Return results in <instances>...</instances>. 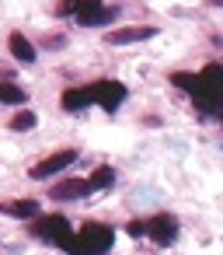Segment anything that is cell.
<instances>
[{"mask_svg":"<svg viewBox=\"0 0 223 255\" xmlns=\"http://www.w3.org/2000/svg\"><path fill=\"white\" fill-rule=\"evenodd\" d=\"M91 102H94V88H67V91H63V98H60V105H63L67 112L87 109Z\"/></svg>","mask_w":223,"mask_h":255,"instance_id":"52a82bcc","label":"cell"},{"mask_svg":"<svg viewBox=\"0 0 223 255\" xmlns=\"http://www.w3.org/2000/svg\"><path fill=\"white\" fill-rule=\"evenodd\" d=\"M32 126H35V112H28V109L11 119V129H14V133H25V129H32Z\"/></svg>","mask_w":223,"mask_h":255,"instance_id":"9a60e30c","label":"cell"},{"mask_svg":"<svg viewBox=\"0 0 223 255\" xmlns=\"http://www.w3.org/2000/svg\"><path fill=\"white\" fill-rule=\"evenodd\" d=\"M112 241H115L112 227H105V224H84L63 248H67L70 255H105V252L112 248Z\"/></svg>","mask_w":223,"mask_h":255,"instance_id":"6da1fadb","label":"cell"},{"mask_svg":"<svg viewBox=\"0 0 223 255\" xmlns=\"http://www.w3.org/2000/svg\"><path fill=\"white\" fill-rule=\"evenodd\" d=\"M112 18H115V11H112V7H101V4L91 7V11H84V14H77L80 25H108Z\"/></svg>","mask_w":223,"mask_h":255,"instance_id":"8fae6325","label":"cell"},{"mask_svg":"<svg viewBox=\"0 0 223 255\" xmlns=\"http://www.w3.org/2000/svg\"><path fill=\"white\" fill-rule=\"evenodd\" d=\"M87 192H94L91 189V178L87 182L84 178H67V182H60L53 189V199H77V196H87Z\"/></svg>","mask_w":223,"mask_h":255,"instance_id":"ba28073f","label":"cell"},{"mask_svg":"<svg viewBox=\"0 0 223 255\" xmlns=\"http://www.w3.org/2000/svg\"><path fill=\"white\" fill-rule=\"evenodd\" d=\"M7 46H11V53H14L18 63H35V46H32L21 32H14V35L7 39Z\"/></svg>","mask_w":223,"mask_h":255,"instance_id":"30bf717a","label":"cell"},{"mask_svg":"<svg viewBox=\"0 0 223 255\" xmlns=\"http://www.w3.org/2000/svg\"><path fill=\"white\" fill-rule=\"evenodd\" d=\"M112 182H115V171H112L108 164H101V168L91 175V189H108Z\"/></svg>","mask_w":223,"mask_h":255,"instance_id":"5bb4252c","label":"cell"},{"mask_svg":"<svg viewBox=\"0 0 223 255\" xmlns=\"http://www.w3.org/2000/svg\"><path fill=\"white\" fill-rule=\"evenodd\" d=\"M74 161H77V150H56V154H49V157H42V161H39V164H35V168H32L28 175L42 182V178H49V175H56V171H63V168H70Z\"/></svg>","mask_w":223,"mask_h":255,"instance_id":"277c9868","label":"cell"},{"mask_svg":"<svg viewBox=\"0 0 223 255\" xmlns=\"http://www.w3.org/2000/svg\"><path fill=\"white\" fill-rule=\"evenodd\" d=\"M126 234H133V238L147 234V220H129V224H126Z\"/></svg>","mask_w":223,"mask_h":255,"instance_id":"e0dca14e","label":"cell"},{"mask_svg":"<svg viewBox=\"0 0 223 255\" xmlns=\"http://www.w3.org/2000/svg\"><path fill=\"white\" fill-rule=\"evenodd\" d=\"M32 234L35 238H42V241H53V245H67L70 238H74V231H70V220L67 217H60V213H49V217H42L35 227H32Z\"/></svg>","mask_w":223,"mask_h":255,"instance_id":"7a4b0ae2","label":"cell"},{"mask_svg":"<svg viewBox=\"0 0 223 255\" xmlns=\"http://www.w3.org/2000/svg\"><path fill=\"white\" fill-rule=\"evenodd\" d=\"M171 84H174V88H181V91H188L192 98L206 91V81H202V74H185V70H178V74H171Z\"/></svg>","mask_w":223,"mask_h":255,"instance_id":"9c48e42d","label":"cell"},{"mask_svg":"<svg viewBox=\"0 0 223 255\" xmlns=\"http://www.w3.org/2000/svg\"><path fill=\"white\" fill-rule=\"evenodd\" d=\"M147 234H150L157 245H171V241L178 238V220H174L171 213H157V217L147 220Z\"/></svg>","mask_w":223,"mask_h":255,"instance_id":"5b68a950","label":"cell"},{"mask_svg":"<svg viewBox=\"0 0 223 255\" xmlns=\"http://www.w3.org/2000/svg\"><path fill=\"white\" fill-rule=\"evenodd\" d=\"M220 119H223V109H220Z\"/></svg>","mask_w":223,"mask_h":255,"instance_id":"d6986e66","label":"cell"},{"mask_svg":"<svg viewBox=\"0 0 223 255\" xmlns=\"http://www.w3.org/2000/svg\"><path fill=\"white\" fill-rule=\"evenodd\" d=\"M91 7H98V0H63V4L56 7V14H84V11H91Z\"/></svg>","mask_w":223,"mask_h":255,"instance_id":"4fadbf2b","label":"cell"},{"mask_svg":"<svg viewBox=\"0 0 223 255\" xmlns=\"http://www.w3.org/2000/svg\"><path fill=\"white\" fill-rule=\"evenodd\" d=\"M0 210L11 213V217H35L39 213V203L35 199H18V203H0Z\"/></svg>","mask_w":223,"mask_h":255,"instance_id":"7c38bea8","label":"cell"},{"mask_svg":"<svg viewBox=\"0 0 223 255\" xmlns=\"http://www.w3.org/2000/svg\"><path fill=\"white\" fill-rule=\"evenodd\" d=\"M94 88V102L105 109V112H115L122 102H126V84L122 81H98L91 84Z\"/></svg>","mask_w":223,"mask_h":255,"instance_id":"3957f363","label":"cell"},{"mask_svg":"<svg viewBox=\"0 0 223 255\" xmlns=\"http://www.w3.org/2000/svg\"><path fill=\"white\" fill-rule=\"evenodd\" d=\"M213 4H223V0H213Z\"/></svg>","mask_w":223,"mask_h":255,"instance_id":"ac0fdd59","label":"cell"},{"mask_svg":"<svg viewBox=\"0 0 223 255\" xmlns=\"http://www.w3.org/2000/svg\"><path fill=\"white\" fill-rule=\"evenodd\" d=\"M0 102H25V91L21 88H14V84H0Z\"/></svg>","mask_w":223,"mask_h":255,"instance_id":"2e32d148","label":"cell"},{"mask_svg":"<svg viewBox=\"0 0 223 255\" xmlns=\"http://www.w3.org/2000/svg\"><path fill=\"white\" fill-rule=\"evenodd\" d=\"M157 35V28H150V25H133V28H119V32H108L105 35V42L108 46H129V42H143V39H153Z\"/></svg>","mask_w":223,"mask_h":255,"instance_id":"8992f818","label":"cell"}]
</instances>
